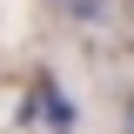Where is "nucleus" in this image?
Here are the masks:
<instances>
[{
	"instance_id": "f257e3e1",
	"label": "nucleus",
	"mask_w": 134,
	"mask_h": 134,
	"mask_svg": "<svg viewBox=\"0 0 134 134\" xmlns=\"http://www.w3.org/2000/svg\"><path fill=\"white\" fill-rule=\"evenodd\" d=\"M40 100H47V121H54V134H74V121H81V114H74V100H67L60 87L47 81V74H40Z\"/></svg>"
},
{
	"instance_id": "f03ea898",
	"label": "nucleus",
	"mask_w": 134,
	"mask_h": 134,
	"mask_svg": "<svg viewBox=\"0 0 134 134\" xmlns=\"http://www.w3.org/2000/svg\"><path fill=\"white\" fill-rule=\"evenodd\" d=\"M67 14H74V20H100L107 7H100V0H67Z\"/></svg>"
},
{
	"instance_id": "7ed1b4c3",
	"label": "nucleus",
	"mask_w": 134,
	"mask_h": 134,
	"mask_svg": "<svg viewBox=\"0 0 134 134\" xmlns=\"http://www.w3.org/2000/svg\"><path fill=\"white\" fill-rule=\"evenodd\" d=\"M127 134H134V100H127Z\"/></svg>"
}]
</instances>
